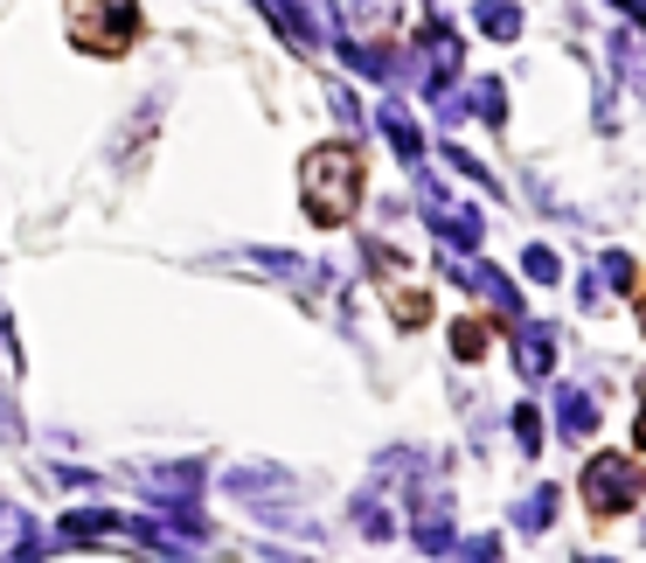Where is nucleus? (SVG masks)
Returning <instances> with one entry per match:
<instances>
[{"mask_svg": "<svg viewBox=\"0 0 646 563\" xmlns=\"http://www.w3.org/2000/svg\"><path fill=\"white\" fill-rule=\"evenodd\" d=\"M361 202V153L355 146H314L306 161V216L314 223H348Z\"/></svg>", "mask_w": 646, "mask_h": 563, "instance_id": "1", "label": "nucleus"}, {"mask_svg": "<svg viewBox=\"0 0 646 563\" xmlns=\"http://www.w3.org/2000/svg\"><path fill=\"white\" fill-rule=\"evenodd\" d=\"M646 494V480L633 459H618V452H598L584 467V501H591V515H626V508H639Z\"/></svg>", "mask_w": 646, "mask_h": 563, "instance_id": "2", "label": "nucleus"}, {"mask_svg": "<svg viewBox=\"0 0 646 563\" xmlns=\"http://www.w3.org/2000/svg\"><path fill=\"white\" fill-rule=\"evenodd\" d=\"M514 355H522V376H550V362H556V335H550V327H522Z\"/></svg>", "mask_w": 646, "mask_h": 563, "instance_id": "3", "label": "nucleus"}, {"mask_svg": "<svg viewBox=\"0 0 646 563\" xmlns=\"http://www.w3.org/2000/svg\"><path fill=\"white\" fill-rule=\"evenodd\" d=\"M556 418L571 439H584V431H598V397H584V390H563L556 397Z\"/></svg>", "mask_w": 646, "mask_h": 563, "instance_id": "4", "label": "nucleus"}, {"mask_svg": "<svg viewBox=\"0 0 646 563\" xmlns=\"http://www.w3.org/2000/svg\"><path fill=\"white\" fill-rule=\"evenodd\" d=\"M376 119H382V133H390V146L403 153V161H418V153H424V133H418V125L403 119V105H382Z\"/></svg>", "mask_w": 646, "mask_h": 563, "instance_id": "5", "label": "nucleus"}, {"mask_svg": "<svg viewBox=\"0 0 646 563\" xmlns=\"http://www.w3.org/2000/svg\"><path fill=\"white\" fill-rule=\"evenodd\" d=\"M480 29L494 42H514V35H522V8H507V0H480Z\"/></svg>", "mask_w": 646, "mask_h": 563, "instance_id": "6", "label": "nucleus"}, {"mask_svg": "<svg viewBox=\"0 0 646 563\" xmlns=\"http://www.w3.org/2000/svg\"><path fill=\"white\" fill-rule=\"evenodd\" d=\"M452 348L466 355V362H473V355H486V327H480V320H466V327H459V335H452Z\"/></svg>", "mask_w": 646, "mask_h": 563, "instance_id": "7", "label": "nucleus"}, {"mask_svg": "<svg viewBox=\"0 0 646 563\" xmlns=\"http://www.w3.org/2000/svg\"><path fill=\"white\" fill-rule=\"evenodd\" d=\"M639 446H646V397H639Z\"/></svg>", "mask_w": 646, "mask_h": 563, "instance_id": "8", "label": "nucleus"}]
</instances>
